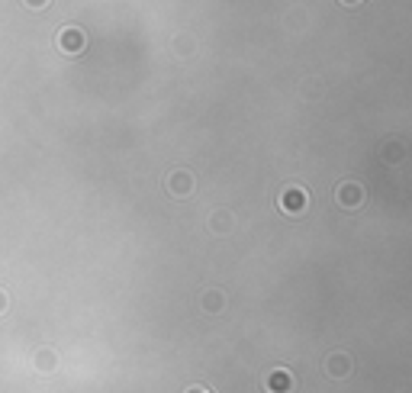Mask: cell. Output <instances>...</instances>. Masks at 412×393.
Segmentation results:
<instances>
[{
	"label": "cell",
	"instance_id": "1",
	"mask_svg": "<svg viewBox=\"0 0 412 393\" xmlns=\"http://www.w3.org/2000/svg\"><path fill=\"white\" fill-rule=\"evenodd\" d=\"M58 48L65 52V55H81L87 48V36H84V29H77V26H65L62 33H58Z\"/></svg>",
	"mask_w": 412,
	"mask_h": 393
},
{
	"label": "cell",
	"instance_id": "2",
	"mask_svg": "<svg viewBox=\"0 0 412 393\" xmlns=\"http://www.w3.org/2000/svg\"><path fill=\"white\" fill-rule=\"evenodd\" d=\"M168 190H171V196H190L194 194V174H190L187 168H174L168 174Z\"/></svg>",
	"mask_w": 412,
	"mask_h": 393
},
{
	"label": "cell",
	"instance_id": "3",
	"mask_svg": "<svg viewBox=\"0 0 412 393\" xmlns=\"http://www.w3.org/2000/svg\"><path fill=\"white\" fill-rule=\"evenodd\" d=\"M335 196H338V203H341V206L355 210V206L364 203V188H361L357 181H345V184H338Z\"/></svg>",
	"mask_w": 412,
	"mask_h": 393
},
{
	"label": "cell",
	"instance_id": "4",
	"mask_svg": "<svg viewBox=\"0 0 412 393\" xmlns=\"http://www.w3.org/2000/svg\"><path fill=\"white\" fill-rule=\"evenodd\" d=\"M281 210H287V213H300L303 206H306V190H300V188H287L281 194Z\"/></svg>",
	"mask_w": 412,
	"mask_h": 393
},
{
	"label": "cell",
	"instance_id": "5",
	"mask_svg": "<svg viewBox=\"0 0 412 393\" xmlns=\"http://www.w3.org/2000/svg\"><path fill=\"white\" fill-rule=\"evenodd\" d=\"M271 390H290V377L283 371H274V381H271Z\"/></svg>",
	"mask_w": 412,
	"mask_h": 393
},
{
	"label": "cell",
	"instance_id": "6",
	"mask_svg": "<svg viewBox=\"0 0 412 393\" xmlns=\"http://www.w3.org/2000/svg\"><path fill=\"white\" fill-rule=\"evenodd\" d=\"M19 3H26L29 10H46L48 3H52V0H19Z\"/></svg>",
	"mask_w": 412,
	"mask_h": 393
},
{
	"label": "cell",
	"instance_id": "7",
	"mask_svg": "<svg viewBox=\"0 0 412 393\" xmlns=\"http://www.w3.org/2000/svg\"><path fill=\"white\" fill-rule=\"evenodd\" d=\"M341 3H345V7H355V3H361V0H341Z\"/></svg>",
	"mask_w": 412,
	"mask_h": 393
},
{
	"label": "cell",
	"instance_id": "8",
	"mask_svg": "<svg viewBox=\"0 0 412 393\" xmlns=\"http://www.w3.org/2000/svg\"><path fill=\"white\" fill-rule=\"evenodd\" d=\"M3 307H7V300H3V293H0V309H3Z\"/></svg>",
	"mask_w": 412,
	"mask_h": 393
},
{
	"label": "cell",
	"instance_id": "9",
	"mask_svg": "<svg viewBox=\"0 0 412 393\" xmlns=\"http://www.w3.org/2000/svg\"><path fill=\"white\" fill-rule=\"evenodd\" d=\"M190 393H203V390H190Z\"/></svg>",
	"mask_w": 412,
	"mask_h": 393
}]
</instances>
